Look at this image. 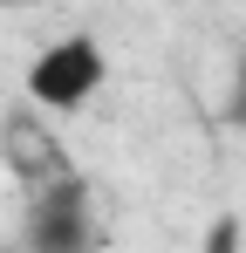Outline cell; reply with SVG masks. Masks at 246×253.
Segmentation results:
<instances>
[{
	"mask_svg": "<svg viewBox=\"0 0 246 253\" xmlns=\"http://www.w3.org/2000/svg\"><path fill=\"white\" fill-rule=\"evenodd\" d=\"M96 247V192L76 165L28 192V253H89Z\"/></svg>",
	"mask_w": 246,
	"mask_h": 253,
	"instance_id": "2",
	"label": "cell"
},
{
	"mask_svg": "<svg viewBox=\"0 0 246 253\" xmlns=\"http://www.w3.org/2000/svg\"><path fill=\"white\" fill-rule=\"evenodd\" d=\"M212 253H240V226H233V219L212 226Z\"/></svg>",
	"mask_w": 246,
	"mask_h": 253,
	"instance_id": "4",
	"label": "cell"
},
{
	"mask_svg": "<svg viewBox=\"0 0 246 253\" xmlns=\"http://www.w3.org/2000/svg\"><path fill=\"white\" fill-rule=\"evenodd\" d=\"M226 124L246 130V48H240V62H233V83H226Z\"/></svg>",
	"mask_w": 246,
	"mask_h": 253,
	"instance_id": "3",
	"label": "cell"
},
{
	"mask_svg": "<svg viewBox=\"0 0 246 253\" xmlns=\"http://www.w3.org/2000/svg\"><path fill=\"white\" fill-rule=\"evenodd\" d=\"M103 83H110V55H103L96 35L48 42L35 62H28V76H21V89H28V103H35L41 117H76V110H89V103L103 96Z\"/></svg>",
	"mask_w": 246,
	"mask_h": 253,
	"instance_id": "1",
	"label": "cell"
}]
</instances>
